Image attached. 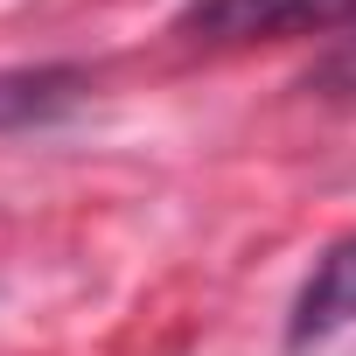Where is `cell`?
<instances>
[{
  "instance_id": "obj_1",
  "label": "cell",
  "mask_w": 356,
  "mask_h": 356,
  "mask_svg": "<svg viewBox=\"0 0 356 356\" xmlns=\"http://www.w3.org/2000/svg\"><path fill=\"white\" fill-rule=\"evenodd\" d=\"M356 29V0H182L175 35L203 49H252V42H300Z\"/></svg>"
},
{
  "instance_id": "obj_2",
  "label": "cell",
  "mask_w": 356,
  "mask_h": 356,
  "mask_svg": "<svg viewBox=\"0 0 356 356\" xmlns=\"http://www.w3.org/2000/svg\"><path fill=\"white\" fill-rule=\"evenodd\" d=\"M342 328H356V231L335 238V245L314 259V273L300 280L286 342L307 349V342H328V335H342Z\"/></svg>"
},
{
  "instance_id": "obj_3",
  "label": "cell",
  "mask_w": 356,
  "mask_h": 356,
  "mask_svg": "<svg viewBox=\"0 0 356 356\" xmlns=\"http://www.w3.org/2000/svg\"><path fill=\"white\" fill-rule=\"evenodd\" d=\"M84 98H91V70L84 63H22V70H0V133L49 126V119L77 112Z\"/></svg>"
},
{
  "instance_id": "obj_4",
  "label": "cell",
  "mask_w": 356,
  "mask_h": 356,
  "mask_svg": "<svg viewBox=\"0 0 356 356\" xmlns=\"http://www.w3.org/2000/svg\"><path fill=\"white\" fill-rule=\"evenodd\" d=\"M307 91H321V98H356V42H342L335 56H321V63L307 70Z\"/></svg>"
}]
</instances>
